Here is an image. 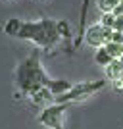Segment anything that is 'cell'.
Returning <instances> with one entry per match:
<instances>
[{
  "label": "cell",
  "mask_w": 123,
  "mask_h": 129,
  "mask_svg": "<svg viewBox=\"0 0 123 129\" xmlns=\"http://www.w3.org/2000/svg\"><path fill=\"white\" fill-rule=\"evenodd\" d=\"M112 43L123 44V33H117V31H113V39H112Z\"/></svg>",
  "instance_id": "e0dca14e"
},
{
  "label": "cell",
  "mask_w": 123,
  "mask_h": 129,
  "mask_svg": "<svg viewBox=\"0 0 123 129\" xmlns=\"http://www.w3.org/2000/svg\"><path fill=\"white\" fill-rule=\"evenodd\" d=\"M73 85H69L67 81H52L48 85V91L52 92V96H60V94H64V92H67Z\"/></svg>",
  "instance_id": "52a82bcc"
},
{
  "label": "cell",
  "mask_w": 123,
  "mask_h": 129,
  "mask_svg": "<svg viewBox=\"0 0 123 129\" xmlns=\"http://www.w3.org/2000/svg\"><path fill=\"white\" fill-rule=\"evenodd\" d=\"M112 14H113V16H115V17L123 16V0H121V4H117V6H115V10H113Z\"/></svg>",
  "instance_id": "ac0fdd59"
},
{
  "label": "cell",
  "mask_w": 123,
  "mask_h": 129,
  "mask_svg": "<svg viewBox=\"0 0 123 129\" xmlns=\"http://www.w3.org/2000/svg\"><path fill=\"white\" fill-rule=\"evenodd\" d=\"M117 4H121V0H98V10L102 14H112Z\"/></svg>",
  "instance_id": "30bf717a"
},
{
  "label": "cell",
  "mask_w": 123,
  "mask_h": 129,
  "mask_svg": "<svg viewBox=\"0 0 123 129\" xmlns=\"http://www.w3.org/2000/svg\"><path fill=\"white\" fill-rule=\"evenodd\" d=\"M85 41L92 48H102L104 46V27L100 23L98 25H91L85 33Z\"/></svg>",
  "instance_id": "5b68a950"
},
{
  "label": "cell",
  "mask_w": 123,
  "mask_h": 129,
  "mask_svg": "<svg viewBox=\"0 0 123 129\" xmlns=\"http://www.w3.org/2000/svg\"><path fill=\"white\" fill-rule=\"evenodd\" d=\"M17 39L33 41L44 50H52L60 43V35L56 29V21L52 19H40V21H21Z\"/></svg>",
  "instance_id": "7a4b0ae2"
},
{
  "label": "cell",
  "mask_w": 123,
  "mask_h": 129,
  "mask_svg": "<svg viewBox=\"0 0 123 129\" xmlns=\"http://www.w3.org/2000/svg\"><path fill=\"white\" fill-rule=\"evenodd\" d=\"M94 62H96V64H100V66H104V68H106L110 62H112L110 54L106 52V48H104V46H102V48H96V54H94Z\"/></svg>",
  "instance_id": "8fae6325"
},
{
  "label": "cell",
  "mask_w": 123,
  "mask_h": 129,
  "mask_svg": "<svg viewBox=\"0 0 123 129\" xmlns=\"http://www.w3.org/2000/svg\"><path fill=\"white\" fill-rule=\"evenodd\" d=\"M113 31H117V33H123V16L115 17V23H113Z\"/></svg>",
  "instance_id": "2e32d148"
},
{
  "label": "cell",
  "mask_w": 123,
  "mask_h": 129,
  "mask_svg": "<svg viewBox=\"0 0 123 129\" xmlns=\"http://www.w3.org/2000/svg\"><path fill=\"white\" fill-rule=\"evenodd\" d=\"M112 87H113V91H115V92H123V77L112 81Z\"/></svg>",
  "instance_id": "9a60e30c"
},
{
  "label": "cell",
  "mask_w": 123,
  "mask_h": 129,
  "mask_svg": "<svg viewBox=\"0 0 123 129\" xmlns=\"http://www.w3.org/2000/svg\"><path fill=\"white\" fill-rule=\"evenodd\" d=\"M113 23H115V16H113V14H102V17H100V25L102 27L113 29Z\"/></svg>",
  "instance_id": "4fadbf2b"
},
{
  "label": "cell",
  "mask_w": 123,
  "mask_h": 129,
  "mask_svg": "<svg viewBox=\"0 0 123 129\" xmlns=\"http://www.w3.org/2000/svg\"><path fill=\"white\" fill-rule=\"evenodd\" d=\"M48 98H54V96H52V92L44 87V89H40V91H37V92L31 94V102L33 104H43V102H46Z\"/></svg>",
  "instance_id": "ba28073f"
},
{
  "label": "cell",
  "mask_w": 123,
  "mask_h": 129,
  "mask_svg": "<svg viewBox=\"0 0 123 129\" xmlns=\"http://www.w3.org/2000/svg\"><path fill=\"white\" fill-rule=\"evenodd\" d=\"M104 87H106V81H104V79L79 83V85H73L67 92L60 94V96H54V100H56V104H73V102H81V100H87L89 96H92L94 92L102 91Z\"/></svg>",
  "instance_id": "3957f363"
},
{
  "label": "cell",
  "mask_w": 123,
  "mask_h": 129,
  "mask_svg": "<svg viewBox=\"0 0 123 129\" xmlns=\"http://www.w3.org/2000/svg\"><path fill=\"white\" fill-rule=\"evenodd\" d=\"M16 83H17V87H19V92H21V94H29V96H31L33 92L44 89V87L48 89L52 79L43 71L40 52H38V50H35L31 56H27L21 64H19V68H17V71H16Z\"/></svg>",
  "instance_id": "6da1fadb"
},
{
  "label": "cell",
  "mask_w": 123,
  "mask_h": 129,
  "mask_svg": "<svg viewBox=\"0 0 123 129\" xmlns=\"http://www.w3.org/2000/svg\"><path fill=\"white\" fill-rule=\"evenodd\" d=\"M56 29H58L60 39H62V37H64V39H67V37L71 35V33H69V25H67L65 21H58V23H56Z\"/></svg>",
  "instance_id": "5bb4252c"
},
{
  "label": "cell",
  "mask_w": 123,
  "mask_h": 129,
  "mask_svg": "<svg viewBox=\"0 0 123 129\" xmlns=\"http://www.w3.org/2000/svg\"><path fill=\"white\" fill-rule=\"evenodd\" d=\"M104 48H106V52L110 54L112 60H119L123 54V44H117V43H108L104 44Z\"/></svg>",
  "instance_id": "9c48e42d"
},
{
  "label": "cell",
  "mask_w": 123,
  "mask_h": 129,
  "mask_svg": "<svg viewBox=\"0 0 123 129\" xmlns=\"http://www.w3.org/2000/svg\"><path fill=\"white\" fill-rule=\"evenodd\" d=\"M19 27H21V21L19 19H10V21L4 25V31L12 37H17V33H19Z\"/></svg>",
  "instance_id": "7c38bea8"
},
{
  "label": "cell",
  "mask_w": 123,
  "mask_h": 129,
  "mask_svg": "<svg viewBox=\"0 0 123 129\" xmlns=\"http://www.w3.org/2000/svg\"><path fill=\"white\" fill-rule=\"evenodd\" d=\"M69 108V104H52L46 106L43 112L38 114V123L48 129H64L62 127V119H64L65 110Z\"/></svg>",
  "instance_id": "277c9868"
},
{
  "label": "cell",
  "mask_w": 123,
  "mask_h": 129,
  "mask_svg": "<svg viewBox=\"0 0 123 129\" xmlns=\"http://www.w3.org/2000/svg\"><path fill=\"white\" fill-rule=\"evenodd\" d=\"M104 70H106V77L110 81H115V79H119V77H123V64L119 60H112Z\"/></svg>",
  "instance_id": "8992f818"
}]
</instances>
